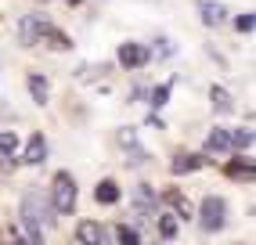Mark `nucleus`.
<instances>
[{"instance_id": "6ab92c4d", "label": "nucleus", "mask_w": 256, "mask_h": 245, "mask_svg": "<svg viewBox=\"0 0 256 245\" xmlns=\"http://www.w3.org/2000/svg\"><path fill=\"white\" fill-rule=\"evenodd\" d=\"M224 173H228L231 180H242V177H246V180H252V162H231Z\"/></svg>"}, {"instance_id": "2eb2a0df", "label": "nucleus", "mask_w": 256, "mask_h": 245, "mask_svg": "<svg viewBox=\"0 0 256 245\" xmlns=\"http://www.w3.org/2000/svg\"><path fill=\"white\" fill-rule=\"evenodd\" d=\"M44 40L54 47V50H69V47H72V40H69V36H62L54 26H47V29H44Z\"/></svg>"}, {"instance_id": "ddd939ff", "label": "nucleus", "mask_w": 256, "mask_h": 245, "mask_svg": "<svg viewBox=\"0 0 256 245\" xmlns=\"http://www.w3.org/2000/svg\"><path fill=\"white\" fill-rule=\"evenodd\" d=\"M162 202H170V206H177V216H184V220H192V206L184 202V195H180V191H174V188H170L166 195H162Z\"/></svg>"}, {"instance_id": "5701e85b", "label": "nucleus", "mask_w": 256, "mask_h": 245, "mask_svg": "<svg viewBox=\"0 0 256 245\" xmlns=\"http://www.w3.org/2000/svg\"><path fill=\"white\" fill-rule=\"evenodd\" d=\"M152 50H156V58H174V44H170V40H156Z\"/></svg>"}, {"instance_id": "aec40b11", "label": "nucleus", "mask_w": 256, "mask_h": 245, "mask_svg": "<svg viewBox=\"0 0 256 245\" xmlns=\"http://www.w3.org/2000/svg\"><path fill=\"white\" fill-rule=\"evenodd\" d=\"M116 238H119V245H138V242H141L134 227H119V231H116Z\"/></svg>"}, {"instance_id": "f3484780", "label": "nucleus", "mask_w": 256, "mask_h": 245, "mask_svg": "<svg viewBox=\"0 0 256 245\" xmlns=\"http://www.w3.org/2000/svg\"><path fill=\"white\" fill-rule=\"evenodd\" d=\"M210 101L216 104L220 112H231V94L224 90V86H210Z\"/></svg>"}, {"instance_id": "0eeeda50", "label": "nucleus", "mask_w": 256, "mask_h": 245, "mask_svg": "<svg viewBox=\"0 0 256 245\" xmlns=\"http://www.w3.org/2000/svg\"><path fill=\"white\" fill-rule=\"evenodd\" d=\"M228 152H231V134H224L220 126H213L210 137H206V155H228Z\"/></svg>"}, {"instance_id": "6e6552de", "label": "nucleus", "mask_w": 256, "mask_h": 245, "mask_svg": "<svg viewBox=\"0 0 256 245\" xmlns=\"http://www.w3.org/2000/svg\"><path fill=\"white\" fill-rule=\"evenodd\" d=\"M76 234H80L83 245H105V227L94 224V220H83V224L76 227Z\"/></svg>"}, {"instance_id": "b1692460", "label": "nucleus", "mask_w": 256, "mask_h": 245, "mask_svg": "<svg viewBox=\"0 0 256 245\" xmlns=\"http://www.w3.org/2000/svg\"><path fill=\"white\" fill-rule=\"evenodd\" d=\"M166 98H170V86H156V90H152V104H166Z\"/></svg>"}, {"instance_id": "393cba45", "label": "nucleus", "mask_w": 256, "mask_h": 245, "mask_svg": "<svg viewBox=\"0 0 256 245\" xmlns=\"http://www.w3.org/2000/svg\"><path fill=\"white\" fill-rule=\"evenodd\" d=\"M119 144H123V148H134V144H138V134H134V130H119Z\"/></svg>"}, {"instance_id": "412c9836", "label": "nucleus", "mask_w": 256, "mask_h": 245, "mask_svg": "<svg viewBox=\"0 0 256 245\" xmlns=\"http://www.w3.org/2000/svg\"><path fill=\"white\" fill-rule=\"evenodd\" d=\"M252 26H256V14H252V11L238 14V22H234V29H238V32H252Z\"/></svg>"}, {"instance_id": "f257e3e1", "label": "nucleus", "mask_w": 256, "mask_h": 245, "mask_svg": "<svg viewBox=\"0 0 256 245\" xmlns=\"http://www.w3.org/2000/svg\"><path fill=\"white\" fill-rule=\"evenodd\" d=\"M50 209L54 213H72L76 209V180L72 173H54V180H50Z\"/></svg>"}, {"instance_id": "20e7f679", "label": "nucleus", "mask_w": 256, "mask_h": 245, "mask_svg": "<svg viewBox=\"0 0 256 245\" xmlns=\"http://www.w3.org/2000/svg\"><path fill=\"white\" fill-rule=\"evenodd\" d=\"M224 213H228L224 198L210 195L206 202H202V227H206V231H220V227H224Z\"/></svg>"}, {"instance_id": "9b49d317", "label": "nucleus", "mask_w": 256, "mask_h": 245, "mask_svg": "<svg viewBox=\"0 0 256 245\" xmlns=\"http://www.w3.org/2000/svg\"><path fill=\"white\" fill-rule=\"evenodd\" d=\"M94 198H98L101 206H116V202H119V184H116V180H101V184L94 188Z\"/></svg>"}, {"instance_id": "f03ea898", "label": "nucleus", "mask_w": 256, "mask_h": 245, "mask_svg": "<svg viewBox=\"0 0 256 245\" xmlns=\"http://www.w3.org/2000/svg\"><path fill=\"white\" fill-rule=\"evenodd\" d=\"M22 224L26 227H40V231L44 227H54V209H47V202L29 191L22 198Z\"/></svg>"}, {"instance_id": "9d476101", "label": "nucleus", "mask_w": 256, "mask_h": 245, "mask_svg": "<svg viewBox=\"0 0 256 245\" xmlns=\"http://www.w3.org/2000/svg\"><path fill=\"white\" fill-rule=\"evenodd\" d=\"M134 206H138V213H152L156 209V191L148 184H138L134 188Z\"/></svg>"}, {"instance_id": "1a4fd4ad", "label": "nucleus", "mask_w": 256, "mask_h": 245, "mask_svg": "<svg viewBox=\"0 0 256 245\" xmlns=\"http://www.w3.org/2000/svg\"><path fill=\"white\" fill-rule=\"evenodd\" d=\"M198 11H202V22H206L210 29H216L220 22L228 18V11H224V4H213V0H202V4H198Z\"/></svg>"}, {"instance_id": "4468645a", "label": "nucleus", "mask_w": 256, "mask_h": 245, "mask_svg": "<svg viewBox=\"0 0 256 245\" xmlns=\"http://www.w3.org/2000/svg\"><path fill=\"white\" fill-rule=\"evenodd\" d=\"M195 170H202L198 155H177L174 159V173H195Z\"/></svg>"}, {"instance_id": "a211bd4d", "label": "nucleus", "mask_w": 256, "mask_h": 245, "mask_svg": "<svg viewBox=\"0 0 256 245\" xmlns=\"http://www.w3.org/2000/svg\"><path fill=\"white\" fill-rule=\"evenodd\" d=\"M231 148H252V122H246L238 134H231Z\"/></svg>"}, {"instance_id": "423d86ee", "label": "nucleus", "mask_w": 256, "mask_h": 245, "mask_svg": "<svg viewBox=\"0 0 256 245\" xmlns=\"http://www.w3.org/2000/svg\"><path fill=\"white\" fill-rule=\"evenodd\" d=\"M47 159V141H44V134H32L29 141H26V152H22V162L26 166H36Z\"/></svg>"}, {"instance_id": "dca6fc26", "label": "nucleus", "mask_w": 256, "mask_h": 245, "mask_svg": "<svg viewBox=\"0 0 256 245\" xmlns=\"http://www.w3.org/2000/svg\"><path fill=\"white\" fill-rule=\"evenodd\" d=\"M177 231H180V220H177L174 213H162V216H159V234H162V238H177Z\"/></svg>"}, {"instance_id": "f8f14e48", "label": "nucleus", "mask_w": 256, "mask_h": 245, "mask_svg": "<svg viewBox=\"0 0 256 245\" xmlns=\"http://www.w3.org/2000/svg\"><path fill=\"white\" fill-rule=\"evenodd\" d=\"M29 94H32V101H36V104H44V101H47V94H50V90H47V80H44L40 72H32V76H29Z\"/></svg>"}, {"instance_id": "39448f33", "label": "nucleus", "mask_w": 256, "mask_h": 245, "mask_svg": "<svg viewBox=\"0 0 256 245\" xmlns=\"http://www.w3.org/2000/svg\"><path fill=\"white\" fill-rule=\"evenodd\" d=\"M148 58L152 54H148L141 44H123V47H119V65H126V68H141Z\"/></svg>"}, {"instance_id": "4be33fe9", "label": "nucleus", "mask_w": 256, "mask_h": 245, "mask_svg": "<svg viewBox=\"0 0 256 245\" xmlns=\"http://www.w3.org/2000/svg\"><path fill=\"white\" fill-rule=\"evenodd\" d=\"M14 148H18V137H14V134H0V152L11 155Z\"/></svg>"}, {"instance_id": "7ed1b4c3", "label": "nucleus", "mask_w": 256, "mask_h": 245, "mask_svg": "<svg viewBox=\"0 0 256 245\" xmlns=\"http://www.w3.org/2000/svg\"><path fill=\"white\" fill-rule=\"evenodd\" d=\"M47 26H50V22H47V18H40V14H26V18L18 22V44H22V47H32V44H40Z\"/></svg>"}]
</instances>
